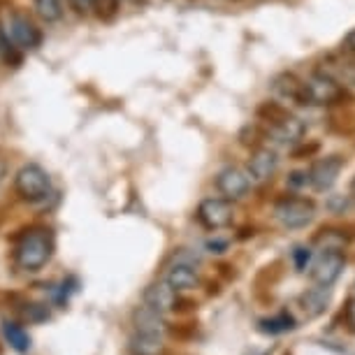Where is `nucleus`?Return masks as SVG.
<instances>
[{
    "label": "nucleus",
    "instance_id": "obj_1",
    "mask_svg": "<svg viewBox=\"0 0 355 355\" xmlns=\"http://www.w3.org/2000/svg\"><path fill=\"white\" fill-rule=\"evenodd\" d=\"M53 239L46 230H31L21 237L15 251V263L24 272H40L51 260Z\"/></svg>",
    "mask_w": 355,
    "mask_h": 355
},
{
    "label": "nucleus",
    "instance_id": "obj_2",
    "mask_svg": "<svg viewBox=\"0 0 355 355\" xmlns=\"http://www.w3.org/2000/svg\"><path fill=\"white\" fill-rule=\"evenodd\" d=\"M346 98V91L341 89L337 79H332L325 72L309 77L300 86V105H311V107H325V105H337L339 100Z\"/></svg>",
    "mask_w": 355,
    "mask_h": 355
},
{
    "label": "nucleus",
    "instance_id": "obj_3",
    "mask_svg": "<svg viewBox=\"0 0 355 355\" xmlns=\"http://www.w3.org/2000/svg\"><path fill=\"white\" fill-rule=\"evenodd\" d=\"M316 216V202L309 198L286 196L274 205V218L279 220L286 230H300L306 227Z\"/></svg>",
    "mask_w": 355,
    "mask_h": 355
},
{
    "label": "nucleus",
    "instance_id": "obj_4",
    "mask_svg": "<svg viewBox=\"0 0 355 355\" xmlns=\"http://www.w3.org/2000/svg\"><path fill=\"white\" fill-rule=\"evenodd\" d=\"M15 191L26 202H40L51 193V177L37 163L24 165L15 177Z\"/></svg>",
    "mask_w": 355,
    "mask_h": 355
},
{
    "label": "nucleus",
    "instance_id": "obj_5",
    "mask_svg": "<svg viewBox=\"0 0 355 355\" xmlns=\"http://www.w3.org/2000/svg\"><path fill=\"white\" fill-rule=\"evenodd\" d=\"M0 31L5 33V35L10 37V42L19 46V49H35L40 44V35L37 26L31 21L28 17L19 15V12H10L8 17H5V24L0 26Z\"/></svg>",
    "mask_w": 355,
    "mask_h": 355
},
{
    "label": "nucleus",
    "instance_id": "obj_6",
    "mask_svg": "<svg viewBox=\"0 0 355 355\" xmlns=\"http://www.w3.org/2000/svg\"><path fill=\"white\" fill-rule=\"evenodd\" d=\"M234 218L230 200L225 198H207L198 207V220L207 230H223L230 227Z\"/></svg>",
    "mask_w": 355,
    "mask_h": 355
},
{
    "label": "nucleus",
    "instance_id": "obj_7",
    "mask_svg": "<svg viewBox=\"0 0 355 355\" xmlns=\"http://www.w3.org/2000/svg\"><path fill=\"white\" fill-rule=\"evenodd\" d=\"M344 265H346L344 253L334 249H323L311 267V279L318 286H332L341 277V272H344Z\"/></svg>",
    "mask_w": 355,
    "mask_h": 355
},
{
    "label": "nucleus",
    "instance_id": "obj_8",
    "mask_svg": "<svg viewBox=\"0 0 355 355\" xmlns=\"http://www.w3.org/2000/svg\"><path fill=\"white\" fill-rule=\"evenodd\" d=\"M341 170H344V158L341 156H325V158H318L316 163L311 165L306 179H309V184L318 193H325L337 184V177H339Z\"/></svg>",
    "mask_w": 355,
    "mask_h": 355
},
{
    "label": "nucleus",
    "instance_id": "obj_9",
    "mask_svg": "<svg viewBox=\"0 0 355 355\" xmlns=\"http://www.w3.org/2000/svg\"><path fill=\"white\" fill-rule=\"evenodd\" d=\"M216 189L225 200H242L251 189V177L242 167H225L216 177Z\"/></svg>",
    "mask_w": 355,
    "mask_h": 355
},
{
    "label": "nucleus",
    "instance_id": "obj_10",
    "mask_svg": "<svg viewBox=\"0 0 355 355\" xmlns=\"http://www.w3.org/2000/svg\"><path fill=\"white\" fill-rule=\"evenodd\" d=\"M330 302H332V291L330 286H316V288H309L304 291L302 295L297 297V304L300 309L304 311L306 318H318L330 309Z\"/></svg>",
    "mask_w": 355,
    "mask_h": 355
},
{
    "label": "nucleus",
    "instance_id": "obj_11",
    "mask_svg": "<svg viewBox=\"0 0 355 355\" xmlns=\"http://www.w3.org/2000/svg\"><path fill=\"white\" fill-rule=\"evenodd\" d=\"M177 291L167 284V281H153V284L146 286L144 291V304L151 306L153 311L158 313H167V311H174V302H177Z\"/></svg>",
    "mask_w": 355,
    "mask_h": 355
},
{
    "label": "nucleus",
    "instance_id": "obj_12",
    "mask_svg": "<svg viewBox=\"0 0 355 355\" xmlns=\"http://www.w3.org/2000/svg\"><path fill=\"white\" fill-rule=\"evenodd\" d=\"M279 170V156L272 149H258L249 160V177L251 182H270Z\"/></svg>",
    "mask_w": 355,
    "mask_h": 355
},
{
    "label": "nucleus",
    "instance_id": "obj_13",
    "mask_svg": "<svg viewBox=\"0 0 355 355\" xmlns=\"http://www.w3.org/2000/svg\"><path fill=\"white\" fill-rule=\"evenodd\" d=\"M270 135L277 144H295V142H300L304 135V123L300 121V119L288 116L286 114L284 119H279L277 123H272Z\"/></svg>",
    "mask_w": 355,
    "mask_h": 355
},
{
    "label": "nucleus",
    "instance_id": "obj_14",
    "mask_svg": "<svg viewBox=\"0 0 355 355\" xmlns=\"http://www.w3.org/2000/svg\"><path fill=\"white\" fill-rule=\"evenodd\" d=\"M165 281L174 291H193V288L200 286V277H198L196 267L191 263H179V260L165 272Z\"/></svg>",
    "mask_w": 355,
    "mask_h": 355
},
{
    "label": "nucleus",
    "instance_id": "obj_15",
    "mask_svg": "<svg viewBox=\"0 0 355 355\" xmlns=\"http://www.w3.org/2000/svg\"><path fill=\"white\" fill-rule=\"evenodd\" d=\"M132 323H135L137 332H146V334H163L167 330V323L163 320V313L153 311L151 306H137L132 311Z\"/></svg>",
    "mask_w": 355,
    "mask_h": 355
},
{
    "label": "nucleus",
    "instance_id": "obj_16",
    "mask_svg": "<svg viewBox=\"0 0 355 355\" xmlns=\"http://www.w3.org/2000/svg\"><path fill=\"white\" fill-rule=\"evenodd\" d=\"M128 353L130 355H165L163 334L135 332L128 341Z\"/></svg>",
    "mask_w": 355,
    "mask_h": 355
},
{
    "label": "nucleus",
    "instance_id": "obj_17",
    "mask_svg": "<svg viewBox=\"0 0 355 355\" xmlns=\"http://www.w3.org/2000/svg\"><path fill=\"white\" fill-rule=\"evenodd\" d=\"M295 327H297V320H295V316L288 309H281L277 316L258 320V330L263 334H272V337L284 334V332H293Z\"/></svg>",
    "mask_w": 355,
    "mask_h": 355
},
{
    "label": "nucleus",
    "instance_id": "obj_18",
    "mask_svg": "<svg viewBox=\"0 0 355 355\" xmlns=\"http://www.w3.org/2000/svg\"><path fill=\"white\" fill-rule=\"evenodd\" d=\"M3 334H5V341H8L17 353L31 351V337H28V332L24 330L21 323H17V320H3Z\"/></svg>",
    "mask_w": 355,
    "mask_h": 355
},
{
    "label": "nucleus",
    "instance_id": "obj_19",
    "mask_svg": "<svg viewBox=\"0 0 355 355\" xmlns=\"http://www.w3.org/2000/svg\"><path fill=\"white\" fill-rule=\"evenodd\" d=\"M325 75H330L332 79H341L344 84L355 86V56L348 53L346 58H332L330 68L325 70Z\"/></svg>",
    "mask_w": 355,
    "mask_h": 355
},
{
    "label": "nucleus",
    "instance_id": "obj_20",
    "mask_svg": "<svg viewBox=\"0 0 355 355\" xmlns=\"http://www.w3.org/2000/svg\"><path fill=\"white\" fill-rule=\"evenodd\" d=\"M313 244L320 246V249L344 251V246L348 244V237L344 234V230H337V227H323V230H318V234L313 237Z\"/></svg>",
    "mask_w": 355,
    "mask_h": 355
},
{
    "label": "nucleus",
    "instance_id": "obj_21",
    "mask_svg": "<svg viewBox=\"0 0 355 355\" xmlns=\"http://www.w3.org/2000/svg\"><path fill=\"white\" fill-rule=\"evenodd\" d=\"M35 12L46 24H56L63 17L61 0H35Z\"/></svg>",
    "mask_w": 355,
    "mask_h": 355
},
{
    "label": "nucleus",
    "instance_id": "obj_22",
    "mask_svg": "<svg viewBox=\"0 0 355 355\" xmlns=\"http://www.w3.org/2000/svg\"><path fill=\"white\" fill-rule=\"evenodd\" d=\"M300 86H302V82H297L293 75H281L277 82H274V91H279L284 98H291L297 103L300 98Z\"/></svg>",
    "mask_w": 355,
    "mask_h": 355
},
{
    "label": "nucleus",
    "instance_id": "obj_23",
    "mask_svg": "<svg viewBox=\"0 0 355 355\" xmlns=\"http://www.w3.org/2000/svg\"><path fill=\"white\" fill-rule=\"evenodd\" d=\"M21 306H24V309H19V311H21V316H24L26 320H31V323H42V320L49 318V309H46L44 304L24 302Z\"/></svg>",
    "mask_w": 355,
    "mask_h": 355
},
{
    "label": "nucleus",
    "instance_id": "obj_24",
    "mask_svg": "<svg viewBox=\"0 0 355 355\" xmlns=\"http://www.w3.org/2000/svg\"><path fill=\"white\" fill-rule=\"evenodd\" d=\"M341 316H344V325H346V330L355 334V295L353 297H348L346 300V304H344V311H341Z\"/></svg>",
    "mask_w": 355,
    "mask_h": 355
},
{
    "label": "nucleus",
    "instance_id": "obj_25",
    "mask_svg": "<svg viewBox=\"0 0 355 355\" xmlns=\"http://www.w3.org/2000/svg\"><path fill=\"white\" fill-rule=\"evenodd\" d=\"M15 49H17V46L10 42V37L5 35L3 31H0V56H3L8 63H15V61H17V53H15Z\"/></svg>",
    "mask_w": 355,
    "mask_h": 355
},
{
    "label": "nucleus",
    "instance_id": "obj_26",
    "mask_svg": "<svg viewBox=\"0 0 355 355\" xmlns=\"http://www.w3.org/2000/svg\"><path fill=\"white\" fill-rule=\"evenodd\" d=\"M293 260H295V267H297V272H304L306 265L311 263V251L306 249V246H297V249L293 251Z\"/></svg>",
    "mask_w": 355,
    "mask_h": 355
},
{
    "label": "nucleus",
    "instance_id": "obj_27",
    "mask_svg": "<svg viewBox=\"0 0 355 355\" xmlns=\"http://www.w3.org/2000/svg\"><path fill=\"white\" fill-rule=\"evenodd\" d=\"M170 330V334L174 339H191V337H196V323H184V325H177V327H167Z\"/></svg>",
    "mask_w": 355,
    "mask_h": 355
},
{
    "label": "nucleus",
    "instance_id": "obj_28",
    "mask_svg": "<svg viewBox=\"0 0 355 355\" xmlns=\"http://www.w3.org/2000/svg\"><path fill=\"white\" fill-rule=\"evenodd\" d=\"M68 3L79 17H86V15H91V12L96 10V0H68Z\"/></svg>",
    "mask_w": 355,
    "mask_h": 355
},
{
    "label": "nucleus",
    "instance_id": "obj_29",
    "mask_svg": "<svg viewBox=\"0 0 355 355\" xmlns=\"http://www.w3.org/2000/svg\"><path fill=\"white\" fill-rule=\"evenodd\" d=\"M344 49L346 53H351V56H355V31L348 33V37L344 40Z\"/></svg>",
    "mask_w": 355,
    "mask_h": 355
},
{
    "label": "nucleus",
    "instance_id": "obj_30",
    "mask_svg": "<svg viewBox=\"0 0 355 355\" xmlns=\"http://www.w3.org/2000/svg\"><path fill=\"white\" fill-rule=\"evenodd\" d=\"M293 186H302V184H306L309 179H306V174L304 172H295V174H291V179H288Z\"/></svg>",
    "mask_w": 355,
    "mask_h": 355
},
{
    "label": "nucleus",
    "instance_id": "obj_31",
    "mask_svg": "<svg viewBox=\"0 0 355 355\" xmlns=\"http://www.w3.org/2000/svg\"><path fill=\"white\" fill-rule=\"evenodd\" d=\"M225 242H209L207 244V249H211V253H223L225 251Z\"/></svg>",
    "mask_w": 355,
    "mask_h": 355
},
{
    "label": "nucleus",
    "instance_id": "obj_32",
    "mask_svg": "<svg viewBox=\"0 0 355 355\" xmlns=\"http://www.w3.org/2000/svg\"><path fill=\"white\" fill-rule=\"evenodd\" d=\"M351 196L355 198V179H353V182H351Z\"/></svg>",
    "mask_w": 355,
    "mask_h": 355
},
{
    "label": "nucleus",
    "instance_id": "obj_33",
    "mask_svg": "<svg viewBox=\"0 0 355 355\" xmlns=\"http://www.w3.org/2000/svg\"><path fill=\"white\" fill-rule=\"evenodd\" d=\"M284 355H293V353H291V351H286V353H284Z\"/></svg>",
    "mask_w": 355,
    "mask_h": 355
},
{
    "label": "nucleus",
    "instance_id": "obj_34",
    "mask_svg": "<svg viewBox=\"0 0 355 355\" xmlns=\"http://www.w3.org/2000/svg\"><path fill=\"white\" fill-rule=\"evenodd\" d=\"M130 3H137V0H130Z\"/></svg>",
    "mask_w": 355,
    "mask_h": 355
},
{
    "label": "nucleus",
    "instance_id": "obj_35",
    "mask_svg": "<svg viewBox=\"0 0 355 355\" xmlns=\"http://www.w3.org/2000/svg\"><path fill=\"white\" fill-rule=\"evenodd\" d=\"M263 355H270V353H263Z\"/></svg>",
    "mask_w": 355,
    "mask_h": 355
}]
</instances>
